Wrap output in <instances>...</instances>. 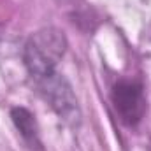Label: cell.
Segmentation results:
<instances>
[{
    "instance_id": "3",
    "label": "cell",
    "mask_w": 151,
    "mask_h": 151,
    "mask_svg": "<svg viewBox=\"0 0 151 151\" xmlns=\"http://www.w3.org/2000/svg\"><path fill=\"white\" fill-rule=\"evenodd\" d=\"M12 121L16 125V128L19 130L21 137L34 148L40 146V141H39V128L37 123H35V116L30 113L28 109L25 107H16L12 109Z\"/></svg>"
},
{
    "instance_id": "2",
    "label": "cell",
    "mask_w": 151,
    "mask_h": 151,
    "mask_svg": "<svg viewBox=\"0 0 151 151\" xmlns=\"http://www.w3.org/2000/svg\"><path fill=\"white\" fill-rule=\"evenodd\" d=\"M113 107L118 118L128 125L135 127L146 113V95L141 83L134 79H121L113 86L111 91Z\"/></svg>"
},
{
    "instance_id": "1",
    "label": "cell",
    "mask_w": 151,
    "mask_h": 151,
    "mask_svg": "<svg viewBox=\"0 0 151 151\" xmlns=\"http://www.w3.org/2000/svg\"><path fill=\"white\" fill-rule=\"evenodd\" d=\"M65 47L67 40L60 30L44 28L27 40L23 60L40 97L63 121L77 125L81 119L77 99L70 83L58 72V63L65 55Z\"/></svg>"
}]
</instances>
